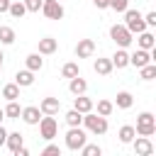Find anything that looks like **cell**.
<instances>
[{
	"mask_svg": "<svg viewBox=\"0 0 156 156\" xmlns=\"http://www.w3.org/2000/svg\"><path fill=\"white\" fill-rule=\"evenodd\" d=\"M61 76H63V78H73V76H80V68H78V63H73V61L63 63V68H61Z\"/></svg>",
	"mask_w": 156,
	"mask_h": 156,
	"instance_id": "f1b7e54d",
	"label": "cell"
},
{
	"mask_svg": "<svg viewBox=\"0 0 156 156\" xmlns=\"http://www.w3.org/2000/svg\"><path fill=\"white\" fill-rule=\"evenodd\" d=\"M20 117H22L24 124H39V119H41V110H39L37 105H27V107H22Z\"/></svg>",
	"mask_w": 156,
	"mask_h": 156,
	"instance_id": "30bf717a",
	"label": "cell"
},
{
	"mask_svg": "<svg viewBox=\"0 0 156 156\" xmlns=\"http://www.w3.org/2000/svg\"><path fill=\"white\" fill-rule=\"evenodd\" d=\"M15 83H17L20 88H29V85L34 83V71H29V68L17 71V73H15Z\"/></svg>",
	"mask_w": 156,
	"mask_h": 156,
	"instance_id": "ac0fdd59",
	"label": "cell"
},
{
	"mask_svg": "<svg viewBox=\"0 0 156 156\" xmlns=\"http://www.w3.org/2000/svg\"><path fill=\"white\" fill-rule=\"evenodd\" d=\"M134 132H136L139 136H151V134H156V117H154L151 112H141V115L136 117Z\"/></svg>",
	"mask_w": 156,
	"mask_h": 156,
	"instance_id": "277c9868",
	"label": "cell"
},
{
	"mask_svg": "<svg viewBox=\"0 0 156 156\" xmlns=\"http://www.w3.org/2000/svg\"><path fill=\"white\" fill-rule=\"evenodd\" d=\"M63 117H66V124H68V127H80V124H83V112H78V110H73V107H71Z\"/></svg>",
	"mask_w": 156,
	"mask_h": 156,
	"instance_id": "cb8c5ba5",
	"label": "cell"
},
{
	"mask_svg": "<svg viewBox=\"0 0 156 156\" xmlns=\"http://www.w3.org/2000/svg\"><path fill=\"white\" fill-rule=\"evenodd\" d=\"M83 124H85V129L90 134H98V136H102L107 132V117H102V115H98L93 110L83 115Z\"/></svg>",
	"mask_w": 156,
	"mask_h": 156,
	"instance_id": "6da1fadb",
	"label": "cell"
},
{
	"mask_svg": "<svg viewBox=\"0 0 156 156\" xmlns=\"http://www.w3.org/2000/svg\"><path fill=\"white\" fill-rule=\"evenodd\" d=\"M110 39H112L119 49H127V46L134 41V34H132L124 24H112V27H110Z\"/></svg>",
	"mask_w": 156,
	"mask_h": 156,
	"instance_id": "3957f363",
	"label": "cell"
},
{
	"mask_svg": "<svg viewBox=\"0 0 156 156\" xmlns=\"http://www.w3.org/2000/svg\"><path fill=\"white\" fill-rule=\"evenodd\" d=\"M39 110H41V115H56L61 110V100L58 98H44L39 102Z\"/></svg>",
	"mask_w": 156,
	"mask_h": 156,
	"instance_id": "4fadbf2b",
	"label": "cell"
},
{
	"mask_svg": "<svg viewBox=\"0 0 156 156\" xmlns=\"http://www.w3.org/2000/svg\"><path fill=\"white\" fill-rule=\"evenodd\" d=\"M63 5L58 2V0H49V2H44L41 5V15L46 17V20H61L63 17Z\"/></svg>",
	"mask_w": 156,
	"mask_h": 156,
	"instance_id": "52a82bcc",
	"label": "cell"
},
{
	"mask_svg": "<svg viewBox=\"0 0 156 156\" xmlns=\"http://www.w3.org/2000/svg\"><path fill=\"white\" fill-rule=\"evenodd\" d=\"M122 15H124V27H127L132 34H139V32H144V29H146L144 15H141L139 10H129V7H127Z\"/></svg>",
	"mask_w": 156,
	"mask_h": 156,
	"instance_id": "7a4b0ae2",
	"label": "cell"
},
{
	"mask_svg": "<svg viewBox=\"0 0 156 156\" xmlns=\"http://www.w3.org/2000/svg\"><path fill=\"white\" fill-rule=\"evenodd\" d=\"M7 7H10V0H0V12H7Z\"/></svg>",
	"mask_w": 156,
	"mask_h": 156,
	"instance_id": "f35d334b",
	"label": "cell"
},
{
	"mask_svg": "<svg viewBox=\"0 0 156 156\" xmlns=\"http://www.w3.org/2000/svg\"><path fill=\"white\" fill-rule=\"evenodd\" d=\"M2 119H5V110H0V124H2Z\"/></svg>",
	"mask_w": 156,
	"mask_h": 156,
	"instance_id": "60d3db41",
	"label": "cell"
},
{
	"mask_svg": "<svg viewBox=\"0 0 156 156\" xmlns=\"http://www.w3.org/2000/svg\"><path fill=\"white\" fill-rule=\"evenodd\" d=\"M88 141V132L80 129V127H68L66 132V149L71 151H80V146Z\"/></svg>",
	"mask_w": 156,
	"mask_h": 156,
	"instance_id": "5b68a950",
	"label": "cell"
},
{
	"mask_svg": "<svg viewBox=\"0 0 156 156\" xmlns=\"http://www.w3.org/2000/svg\"><path fill=\"white\" fill-rule=\"evenodd\" d=\"M132 146H134V154H136V156H151V154H154V144H151L149 136H136V139H132Z\"/></svg>",
	"mask_w": 156,
	"mask_h": 156,
	"instance_id": "9c48e42d",
	"label": "cell"
},
{
	"mask_svg": "<svg viewBox=\"0 0 156 156\" xmlns=\"http://www.w3.org/2000/svg\"><path fill=\"white\" fill-rule=\"evenodd\" d=\"M22 2H24L27 12H39V10H41V5H44V0H22Z\"/></svg>",
	"mask_w": 156,
	"mask_h": 156,
	"instance_id": "836d02e7",
	"label": "cell"
},
{
	"mask_svg": "<svg viewBox=\"0 0 156 156\" xmlns=\"http://www.w3.org/2000/svg\"><path fill=\"white\" fill-rule=\"evenodd\" d=\"M56 49H58V41L54 37H41L39 44H37V51L41 56H51V54H56Z\"/></svg>",
	"mask_w": 156,
	"mask_h": 156,
	"instance_id": "8fae6325",
	"label": "cell"
},
{
	"mask_svg": "<svg viewBox=\"0 0 156 156\" xmlns=\"http://www.w3.org/2000/svg\"><path fill=\"white\" fill-rule=\"evenodd\" d=\"M139 76H141V80H154V78H156V63L141 66V68H139Z\"/></svg>",
	"mask_w": 156,
	"mask_h": 156,
	"instance_id": "f546056e",
	"label": "cell"
},
{
	"mask_svg": "<svg viewBox=\"0 0 156 156\" xmlns=\"http://www.w3.org/2000/svg\"><path fill=\"white\" fill-rule=\"evenodd\" d=\"M0 44H5V46H10V44H15V29L12 27H0Z\"/></svg>",
	"mask_w": 156,
	"mask_h": 156,
	"instance_id": "4316f807",
	"label": "cell"
},
{
	"mask_svg": "<svg viewBox=\"0 0 156 156\" xmlns=\"http://www.w3.org/2000/svg\"><path fill=\"white\" fill-rule=\"evenodd\" d=\"M144 22H146V27H156V12H146Z\"/></svg>",
	"mask_w": 156,
	"mask_h": 156,
	"instance_id": "d590c367",
	"label": "cell"
},
{
	"mask_svg": "<svg viewBox=\"0 0 156 156\" xmlns=\"http://www.w3.org/2000/svg\"><path fill=\"white\" fill-rule=\"evenodd\" d=\"M41 154H44V156H61V146H58V144H49V146H44Z\"/></svg>",
	"mask_w": 156,
	"mask_h": 156,
	"instance_id": "e575fe53",
	"label": "cell"
},
{
	"mask_svg": "<svg viewBox=\"0 0 156 156\" xmlns=\"http://www.w3.org/2000/svg\"><path fill=\"white\" fill-rule=\"evenodd\" d=\"M80 154H83V156H100L102 149H100L98 144H88V141H85V144L80 146Z\"/></svg>",
	"mask_w": 156,
	"mask_h": 156,
	"instance_id": "1f68e13d",
	"label": "cell"
},
{
	"mask_svg": "<svg viewBox=\"0 0 156 156\" xmlns=\"http://www.w3.org/2000/svg\"><path fill=\"white\" fill-rule=\"evenodd\" d=\"M93 5H95L98 10H107V0H93Z\"/></svg>",
	"mask_w": 156,
	"mask_h": 156,
	"instance_id": "8d00e7d4",
	"label": "cell"
},
{
	"mask_svg": "<svg viewBox=\"0 0 156 156\" xmlns=\"http://www.w3.org/2000/svg\"><path fill=\"white\" fill-rule=\"evenodd\" d=\"M95 54V41L93 39H78L76 44V56L78 58H90Z\"/></svg>",
	"mask_w": 156,
	"mask_h": 156,
	"instance_id": "7c38bea8",
	"label": "cell"
},
{
	"mask_svg": "<svg viewBox=\"0 0 156 156\" xmlns=\"http://www.w3.org/2000/svg\"><path fill=\"white\" fill-rule=\"evenodd\" d=\"M44 2H49V0H44Z\"/></svg>",
	"mask_w": 156,
	"mask_h": 156,
	"instance_id": "b9f144b4",
	"label": "cell"
},
{
	"mask_svg": "<svg viewBox=\"0 0 156 156\" xmlns=\"http://www.w3.org/2000/svg\"><path fill=\"white\" fill-rule=\"evenodd\" d=\"M39 136L46 139V141L58 136V122L54 119V115H41V119H39Z\"/></svg>",
	"mask_w": 156,
	"mask_h": 156,
	"instance_id": "8992f818",
	"label": "cell"
},
{
	"mask_svg": "<svg viewBox=\"0 0 156 156\" xmlns=\"http://www.w3.org/2000/svg\"><path fill=\"white\" fill-rule=\"evenodd\" d=\"M117 136H119V141H122V144H132V139L136 136V132H134V127H132V124H124V127H119Z\"/></svg>",
	"mask_w": 156,
	"mask_h": 156,
	"instance_id": "d4e9b609",
	"label": "cell"
},
{
	"mask_svg": "<svg viewBox=\"0 0 156 156\" xmlns=\"http://www.w3.org/2000/svg\"><path fill=\"white\" fill-rule=\"evenodd\" d=\"M110 61H112V68H127V66H129V54H127V49H119V46H117V51L110 56Z\"/></svg>",
	"mask_w": 156,
	"mask_h": 156,
	"instance_id": "5bb4252c",
	"label": "cell"
},
{
	"mask_svg": "<svg viewBox=\"0 0 156 156\" xmlns=\"http://www.w3.org/2000/svg\"><path fill=\"white\" fill-rule=\"evenodd\" d=\"M2 63H5V54H2V49H0V71H2Z\"/></svg>",
	"mask_w": 156,
	"mask_h": 156,
	"instance_id": "ab89813d",
	"label": "cell"
},
{
	"mask_svg": "<svg viewBox=\"0 0 156 156\" xmlns=\"http://www.w3.org/2000/svg\"><path fill=\"white\" fill-rule=\"evenodd\" d=\"M112 110H115V102H112V100H98V115L110 117Z\"/></svg>",
	"mask_w": 156,
	"mask_h": 156,
	"instance_id": "4dcf8cb0",
	"label": "cell"
},
{
	"mask_svg": "<svg viewBox=\"0 0 156 156\" xmlns=\"http://www.w3.org/2000/svg\"><path fill=\"white\" fill-rule=\"evenodd\" d=\"M136 44H139V49H146V51H151L154 46H156V37L151 34V32H139V39H136Z\"/></svg>",
	"mask_w": 156,
	"mask_h": 156,
	"instance_id": "d6986e66",
	"label": "cell"
},
{
	"mask_svg": "<svg viewBox=\"0 0 156 156\" xmlns=\"http://www.w3.org/2000/svg\"><path fill=\"white\" fill-rule=\"evenodd\" d=\"M68 90H71L73 95H83V93L88 90V80L80 78V76H73V78H68Z\"/></svg>",
	"mask_w": 156,
	"mask_h": 156,
	"instance_id": "9a60e30c",
	"label": "cell"
},
{
	"mask_svg": "<svg viewBox=\"0 0 156 156\" xmlns=\"http://www.w3.org/2000/svg\"><path fill=\"white\" fill-rule=\"evenodd\" d=\"M5 139H7V129H5L2 124H0V146L5 144Z\"/></svg>",
	"mask_w": 156,
	"mask_h": 156,
	"instance_id": "74e56055",
	"label": "cell"
},
{
	"mask_svg": "<svg viewBox=\"0 0 156 156\" xmlns=\"http://www.w3.org/2000/svg\"><path fill=\"white\" fill-rule=\"evenodd\" d=\"M2 98H5V100H17V98H20V85H17V83H7V85L2 88Z\"/></svg>",
	"mask_w": 156,
	"mask_h": 156,
	"instance_id": "83f0119b",
	"label": "cell"
},
{
	"mask_svg": "<svg viewBox=\"0 0 156 156\" xmlns=\"http://www.w3.org/2000/svg\"><path fill=\"white\" fill-rule=\"evenodd\" d=\"M5 144H7V149L15 154L22 144H24V136L20 134V132H7V139H5Z\"/></svg>",
	"mask_w": 156,
	"mask_h": 156,
	"instance_id": "7402d4cb",
	"label": "cell"
},
{
	"mask_svg": "<svg viewBox=\"0 0 156 156\" xmlns=\"http://www.w3.org/2000/svg\"><path fill=\"white\" fill-rule=\"evenodd\" d=\"M93 68H95V73H98V76H110V73L115 71V68H112V61H110V58H95Z\"/></svg>",
	"mask_w": 156,
	"mask_h": 156,
	"instance_id": "44dd1931",
	"label": "cell"
},
{
	"mask_svg": "<svg viewBox=\"0 0 156 156\" xmlns=\"http://www.w3.org/2000/svg\"><path fill=\"white\" fill-rule=\"evenodd\" d=\"M107 7L115 10V12H124L129 7V0H107Z\"/></svg>",
	"mask_w": 156,
	"mask_h": 156,
	"instance_id": "d6a6232c",
	"label": "cell"
},
{
	"mask_svg": "<svg viewBox=\"0 0 156 156\" xmlns=\"http://www.w3.org/2000/svg\"><path fill=\"white\" fill-rule=\"evenodd\" d=\"M151 61H154V51L136 49L134 54H129V66H136V68H141V66H146V63H151Z\"/></svg>",
	"mask_w": 156,
	"mask_h": 156,
	"instance_id": "ba28073f",
	"label": "cell"
},
{
	"mask_svg": "<svg viewBox=\"0 0 156 156\" xmlns=\"http://www.w3.org/2000/svg\"><path fill=\"white\" fill-rule=\"evenodd\" d=\"M7 12H10L15 20H22V17L27 15V7H24V2H22V0H15V2L10 0V7H7Z\"/></svg>",
	"mask_w": 156,
	"mask_h": 156,
	"instance_id": "603a6c76",
	"label": "cell"
},
{
	"mask_svg": "<svg viewBox=\"0 0 156 156\" xmlns=\"http://www.w3.org/2000/svg\"><path fill=\"white\" fill-rule=\"evenodd\" d=\"M20 112H22V107L17 105V100H7V107H5V117H7V119H20Z\"/></svg>",
	"mask_w": 156,
	"mask_h": 156,
	"instance_id": "484cf974",
	"label": "cell"
},
{
	"mask_svg": "<svg viewBox=\"0 0 156 156\" xmlns=\"http://www.w3.org/2000/svg\"><path fill=\"white\" fill-rule=\"evenodd\" d=\"M132 105H134V95H132L129 90H119L117 98H115V107H119V110H129Z\"/></svg>",
	"mask_w": 156,
	"mask_h": 156,
	"instance_id": "2e32d148",
	"label": "cell"
},
{
	"mask_svg": "<svg viewBox=\"0 0 156 156\" xmlns=\"http://www.w3.org/2000/svg\"><path fill=\"white\" fill-rule=\"evenodd\" d=\"M93 107H95V102H93L90 98H85V93L73 98V110H78V112H83V115H85V112H90Z\"/></svg>",
	"mask_w": 156,
	"mask_h": 156,
	"instance_id": "e0dca14e",
	"label": "cell"
},
{
	"mask_svg": "<svg viewBox=\"0 0 156 156\" xmlns=\"http://www.w3.org/2000/svg\"><path fill=\"white\" fill-rule=\"evenodd\" d=\"M24 63H27V68H29V71H34V73L44 68V58H41V54H39V51L29 54V56L24 58Z\"/></svg>",
	"mask_w": 156,
	"mask_h": 156,
	"instance_id": "ffe728a7",
	"label": "cell"
}]
</instances>
